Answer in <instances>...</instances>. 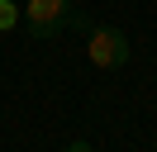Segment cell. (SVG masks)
I'll list each match as a JSON object with an SVG mask.
<instances>
[{
	"label": "cell",
	"mask_w": 157,
	"mask_h": 152,
	"mask_svg": "<svg viewBox=\"0 0 157 152\" xmlns=\"http://www.w3.org/2000/svg\"><path fill=\"white\" fill-rule=\"evenodd\" d=\"M67 0H29V10H24V24H29V38H38V43H48V38H57L62 28H67Z\"/></svg>",
	"instance_id": "obj_1"
},
{
	"label": "cell",
	"mask_w": 157,
	"mask_h": 152,
	"mask_svg": "<svg viewBox=\"0 0 157 152\" xmlns=\"http://www.w3.org/2000/svg\"><path fill=\"white\" fill-rule=\"evenodd\" d=\"M86 52H90V62H95V66L114 71V66L128 62V38H124V28H90Z\"/></svg>",
	"instance_id": "obj_2"
},
{
	"label": "cell",
	"mask_w": 157,
	"mask_h": 152,
	"mask_svg": "<svg viewBox=\"0 0 157 152\" xmlns=\"http://www.w3.org/2000/svg\"><path fill=\"white\" fill-rule=\"evenodd\" d=\"M14 24H19V5L14 0H0V33H10Z\"/></svg>",
	"instance_id": "obj_3"
},
{
	"label": "cell",
	"mask_w": 157,
	"mask_h": 152,
	"mask_svg": "<svg viewBox=\"0 0 157 152\" xmlns=\"http://www.w3.org/2000/svg\"><path fill=\"white\" fill-rule=\"evenodd\" d=\"M67 28H81V33H90V19H86V14H67Z\"/></svg>",
	"instance_id": "obj_4"
},
{
	"label": "cell",
	"mask_w": 157,
	"mask_h": 152,
	"mask_svg": "<svg viewBox=\"0 0 157 152\" xmlns=\"http://www.w3.org/2000/svg\"><path fill=\"white\" fill-rule=\"evenodd\" d=\"M67 152H95V147H90L86 138H76V142H67Z\"/></svg>",
	"instance_id": "obj_5"
}]
</instances>
